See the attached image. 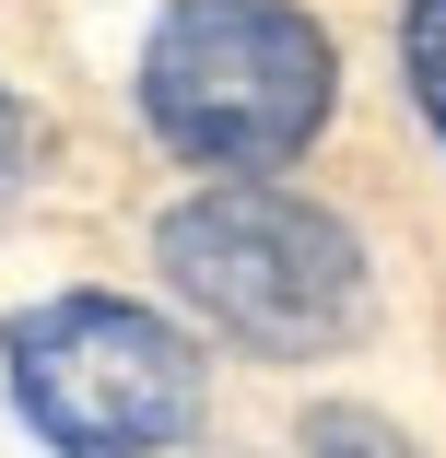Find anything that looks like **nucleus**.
<instances>
[{
	"label": "nucleus",
	"instance_id": "1",
	"mask_svg": "<svg viewBox=\"0 0 446 458\" xmlns=\"http://www.w3.org/2000/svg\"><path fill=\"white\" fill-rule=\"evenodd\" d=\"M130 106L189 176L306 165L341 118V36L306 0H164L130 59Z\"/></svg>",
	"mask_w": 446,
	"mask_h": 458
},
{
	"label": "nucleus",
	"instance_id": "2",
	"mask_svg": "<svg viewBox=\"0 0 446 458\" xmlns=\"http://www.w3.org/2000/svg\"><path fill=\"white\" fill-rule=\"evenodd\" d=\"M153 270L176 306L212 318L258 364H317L376 329V259L329 200L271 189V176H200L189 200H164Z\"/></svg>",
	"mask_w": 446,
	"mask_h": 458
},
{
	"label": "nucleus",
	"instance_id": "3",
	"mask_svg": "<svg viewBox=\"0 0 446 458\" xmlns=\"http://www.w3.org/2000/svg\"><path fill=\"white\" fill-rule=\"evenodd\" d=\"M0 388L59 458H153L200 423L212 364L141 294H36L0 318Z\"/></svg>",
	"mask_w": 446,
	"mask_h": 458
},
{
	"label": "nucleus",
	"instance_id": "4",
	"mask_svg": "<svg viewBox=\"0 0 446 458\" xmlns=\"http://www.w3.org/2000/svg\"><path fill=\"white\" fill-rule=\"evenodd\" d=\"M294 458H423V446H411V423H388L376 400H306Z\"/></svg>",
	"mask_w": 446,
	"mask_h": 458
},
{
	"label": "nucleus",
	"instance_id": "5",
	"mask_svg": "<svg viewBox=\"0 0 446 458\" xmlns=\"http://www.w3.org/2000/svg\"><path fill=\"white\" fill-rule=\"evenodd\" d=\"M400 95H411L423 141L446 153V0H400Z\"/></svg>",
	"mask_w": 446,
	"mask_h": 458
},
{
	"label": "nucleus",
	"instance_id": "6",
	"mask_svg": "<svg viewBox=\"0 0 446 458\" xmlns=\"http://www.w3.org/2000/svg\"><path fill=\"white\" fill-rule=\"evenodd\" d=\"M36 165H47V141H36V118H24V95L0 82V200H24Z\"/></svg>",
	"mask_w": 446,
	"mask_h": 458
}]
</instances>
